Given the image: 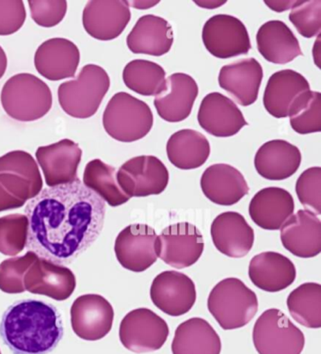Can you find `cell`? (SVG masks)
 Returning <instances> with one entry per match:
<instances>
[{
  "mask_svg": "<svg viewBox=\"0 0 321 354\" xmlns=\"http://www.w3.org/2000/svg\"><path fill=\"white\" fill-rule=\"evenodd\" d=\"M27 249L56 264H70L100 236L105 202L80 180L43 189L26 205Z\"/></svg>",
  "mask_w": 321,
  "mask_h": 354,
  "instance_id": "1",
  "label": "cell"
},
{
  "mask_svg": "<svg viewBox=\"0 0 321 354\" xmlns=\"http://www.w3.org/2000/svg\"><path fill=\"white\" fill-rule=\"evenodd\" d=\"M62 315L54 304L26 299L8 307L0 337L14 354H48L64 337Z\"/></svg>",
  "mask_w": 321,
  "mask_h": 354,
  "instance_id": "2",
  "label": "cell"
},
{
  "mask_svg": "<svg viewBox=\"0 0 321 354\" xmlns=\"http://www.w3.org/2000/svg\"><path fill=\"white\" fill-rule=\"evenodd\" d=\"M2 106L10 118L33 122L51 111L53 98L46 82L28 73L12 75L2 88Z\"/></svg>",
  "mask_w": 321,
  "mask_h": 354,
  "instance_id": "3",
  "label": "cell"
},
{
  "mask_svg": "<svg viewBox=\"0 0 321 354\" xmlns=\"http://www.w3.org/2000/svg\"><path fill=\"white\" fill-rule=\"evenodd\" d=\"M208 308L223 330L246 326L258 311V299L241 280L226 278L211 290Z\"/></svg>",
  "mask_w": 321,
  "mask_h": 354,
  "instance_id": "4",
  "label": "cell"
},
{
  "mask_svg": "<svg viewBox=\"0 0 321 354\" xmlns=\"http://www.w3.org/2000/svg\"><path fill=\"white\" fill-rule=\"evenodd\" d=\"M109 86L111 80L105 69L96 64L85 65L77 79L59 85V105L69 116L90 118L98 113Z\"/></svg>",
  "mask_w": 321,
  "mask_h": 354,
  "instance_id": "5",
  "label": "cell"
},
{
  "mask_svg": "<svg viewBox=\"0 0 321 354\" xmlns=\"http://www.w3.org/2000/svg\"><path fill=\"white\" fill-rule=\"evenodd\" d=\"M154 116L150 106L129 93L112 96L103 114V127L112 139L133 142L145 138L152 129Z\"/></svg>",
  "mask_w": 321,
  "mask_h": 354,
  "instance_id": "6",
  "label": "cell"
},
{
  "mask_svg": "<svg viewBox=\"0 0 321 354\" xmlns=\"http://www.w3.org/2000/svg\"><path fill=\"white\" fill-rule=\"evenodd\" d=\"M253 342L258 354H301L305 337L281 310L271 308L255 322Z\"/></svg>",
  "mask_w": 321,
  "mask_h": 354,
  "instance_id": "7",
  "label": "cell"
},
{
  "mask_svg": "<svg viewBox=\"0 0 321 354\" xmlns=\"http://www.w3.org/2000/svg\"><path fill=\"white\" fill-rule=\"evenodd\" d=\"M169 334L165 320L147 308L132 310L125 315L120 324V341L127 350L134 353L160 350Z\"/></svg>",
  "mask_w": 321,
  "mask_h": 354,
  "instance_id": "8",
  "label": "cell"
},
{
  "mask_svg": "<svg viewBox=\"0 0 321 354\" xmlns=\"http://www.w3.org/2000/svg\"><path fill=\"white\" fill-rule=\"evenodd\" d=\"M203 249L202 233L190 223L171 225L156 238L158 257L177 270L194 265L202 257Z\"/></svg>",
  "mask_w": 321,
  "mask_h": 354,
  "instance_id": "9",
  "label": "cell"
},
{
  "mask_svg": "<svg viewBox=\"0 0 321 354\" xmlns=\"http://www.w3.org/2000/svg\"><path fill=\"white\" fill-rule=\"evenodd\" d=\"M169 171L154 156H139L122 164L116 174L117 182L127 196L148 197L165 191Z\"/></svg>",
  "mask_w": 321,
  "mask_h": 354,
  "instance_id": "10",
  "label": "cell"
},
{
  "mask_svg": "<svg viewBox=\"0 0 321 354\" xmlns=\"http://www.w3.org/2000/svg\"><path fill=\"white\" fill-rule=\"evenodd\" d=\"M202 37L208 51L219 59L248 54L252 48L246 27L233 15H216L210 18L203 26Z\"/></svg>",
  "mask_w": 321,
  "mask_h": 354,
  "instance_id": "11",
  "label": "cell"
},
{
  "mask_svg": "<svg viewBox=\"0 0 321 354\" xmlns=\"http://www.w3.org/2000/svg\"><path fill=\"white\" fill-rule=\"evenodd\" d=\"M0 185L20 201L37 196L43 191V178L33 156L17 150L0 157Z\"/></svg>",
  "mask_w": 321,
  "mask_h": 354,
  "instance_id": "12",
  "label": "cell"
},
{
  "mask_svg": "<svg viewBox=\"0 0 321 354\" xmlns=\"http://www.w3.org/2000/svg\"><path fill=\"white\" fill-rule=\"evenodd\" d=\"M156 231L145 223L127 226L117 236L114 252L125 270L143 272L158 260Z\"/></svg>",
  "mask_w": 321,
  "mask_h": 354,
  "instance_id": "13",
  "label": "cell"
},
{
  "mask_svg": "<svg viewBox=\"0 0 321 354\" xmlns=\"http://www.w3.org/2000/svg\"><path fill=\"white\" fill-rule=\"evenodd\" d=\"M150 297L163 313L180 317L192 310L197 294L195 283L189 276L176 270H166L153 280Z\"/></svg>",
  "mask_w": 321,
  "mask_h": 354,
  "instance_id": "14",
  "label": "cell"
},
{
  "mask_svg": "<svg viewBox=\"0 0 321 354\" xmlns=\"http://www.w3.org/2000/svg\"><path fill=\"white\" fill-rule=\"evenodd\" d=\"M113 319V307L98 294L80 296L72 304V329L83 340L98 341L105 337L111 330Z\"/></svg>",
  "mask_w": 321,
  "mask_h": 354,
  "instance_id": "15",
  "label": "cell"
},
{
  "mask_svg": "<svg viewBox=\"0 0 321 354\" xmlns=\"http://www.w3.org/2000/svg\"><path fill=\"white\" fill-rule=\"evenodd\" d=\"M35 157L49 187L80 180L77 169L82 161V150L72 140L64 139L39 147Z\"/></svg>",
  "mask_w": 321,
  "mask_h": 354,
  "instance_id": "16",
  "label": "cell"
},
{
  "mask_svg": "<svg viewBox=\"0 0 321 354\" xmlns=\"http://www.w3.org/2000/svg\"><path fill=\"white\" fill-rule=\"evenodd\" d=\"M24 285L28 292L62 301L74 293L77 279L69 268L38 257L26 273Z\"/></svg>",
  "mask_w": 321,
  "mask_h": 354,
  "instance_id": "17",
  "label": "cell"
},
{
  "mask_svg": "<svg viewBox=\"0 0 321 354\" xmlns=\"http://www.w3.org/2000/svg\"><path fill=\"white\" fill-rule=\"evenodd\" d=\"M129 6L127 1H89L82 15L86 32L99 41L119 37L131 19Z\"/></svg>",
  "mask_w": 321,
  "mask_h": 354,
  "instance_id": "18",
  "label": "cell"
},
{
  "mask_svg": "<svg viewBox=\"0 0 321 354\" xmlns=\"http://www.w3.org/2000/svg\"><path fill=\"white\" fill-rule=\"evenodd\" d=\"M197 118L203 130L218 138L234 136L248 124L236 103L220 93L205 96Z\"/></svg>",
  "mask_w": 321,
  "mask_h": 354,
  "instance_id": "19",
  "label": "cell"
},
{
  "mask_svg": "<svg viewBox=\"0 0 321 354\" xmlns=\"http://www.w3.org/2000/svg\"><path fill=\"white\" fill-rule=\"evenodd\" d=\"M80 62L77 44L64 38L44 41L34 56V65L39 74L51 82L75 77Z\"/></svg>",
  "mask_w": 321,
  "mask_h": 354,
  "instance_id": "20",
  "label": "cell"
},
{
  "mask_svg": "<svg viewBox=\"0 0 321 354\" xmlns=\"http://www.w3.org/2000/svg\"><path fill=\"white\" fill-rule=\"evenodd\" d=\"M210 232L216 249L231 259L246 257L254 246V229L239 212H227L217 216Z\"/></svg>",
  "mask_w": 321,
  "mask_h": 354,
  "instance_id": "21",
  "label": "cell"
},
{
  "mask_svg": "<svg viewBox=\"0 0 321 354\" xmlns=\"http://www.w3.org/2000/svg\"><path fill=\"white\" fill-rule=\"evenodd\" d=\"M198 93L199 88L193 77L174 73L166 80V88L156 96L154 105L166 122L179 123L190 116Z\"/></svg>",
  "mask_w": 321,
  "mask_h": 354,
  "instance_id": "22",
  "label": "cell"
},
{
  "mask_svg": "<svg viewBox=\"0 0 321 354\" xmlns=\"http://www.w3.org/2000/svg\"><path fill=\"white\" fill-rule=\"evenodd\" d=\"M286 250L301 259H312L321 252V221L309 210L300 209L281 227Z\"/></svg>",
  "mask_w": 321,
  "mask_h": 354,
  "instance_id": "23",
  "label": "cell"
},
{
  "mask_svg": "<svg viewBox=\"0 0 321 354\" xmlns=\"http://www.w3.org/2000/svg\"><path fill=\"white\" fill-rule=\"evenodd\" d=\"M310 85L304 75L294 70L274 73L268 80L264 93V106L275 118H286Z\"/></svg>",
  "mask_w": 321,
  "mask_h": 354,
  "instance_id": "24",
  "label": "cell"
},
{
  "mask_svg": "<svg viewBox=\"0 0 321 354\" xmlns=\"http://www.w3.org/2000/svg\"><path fill=\"white\" fill-rule=\"evenodd\" d=\"M201 189L214 204L227 207L236 205L250 192L244 174L224 163L213 164L203 171Z\"/></svg>",
  "mask_w": 321,
  "mask_h": 354,
  "instance_id": "25",
  "label": "cell"
},
{
  "mask_svg": "<svg viewBox=\"0 0 321 354\" xmlns=\"http://www.w3.org/2000/svg\"><path fill=\"white\" fill-rule=\"evenodd\" d=\"M263 80V68L257 59H239L221 67L219 84L240 106L253 105L257 101Z\"/></svg>",
  "mask_w": 321,
  "mask_h": 354,
  "instance_id": "26",
  "label": "cell"
},
{
  "mask_svg": "<svg viewBox=\"0 0 321 354\" xmlns=\"http://www.w3.org/2000/svg\"><path fill=\"white\" fill-rule=\"evenodd\" d=\"M293 262L284 254L264 252L250 260L249 277L257 288L267 292H279L288 288L296 279Z\"/></svg>",
  "mask_w": 321,
  "mask_h": 354,
  "instance_id": "27",
  "label": "cell"
},
{
  "mask_svg": "<svg viewBox=\"0 0 321 354\" xmlns=\"http://www.w3.org/2000/svg\"><path fill=\"white\" fill-rule=\"evenodd\" d=\"M294 209V199L288 191L270 187L261 189L250 200L249 214L260 228L275 231L293 215Z\"/></svg>",
  "mask_w": 321,
  "mask_h": 354,
  "instance_id": "28",
  "label": "cell"
},
{
  "mask_svg": "<svg viewBox=\"0 0 321 354\" xmlns=\"http://www.w3.org/2000/svg\"><path fill=\"white\" fill-rule=\"evenodd\" d=\"M302 163L299 148L284 140L264 143L255 157V170L265 179L281 181L293 176Z\"/></svg>",
  "mask_w": 321,
  "mask_h": 354,
  "instance_id": "29",
  "label": "cell"
},
{
  "mask_svg": "<svg viewBox=\"0 0 321 354\" xmlns=\"http://www.w3.org/2000/svg\"><path fill=\"white\" fill-rule=\"evenodd\" d=\"M127 44L129 50L134 54L163 56L173 46V28L163 17L143 15L130 31Z\"/></svg>",
  "mask_w": 321,
  "mask_h": 354,
  "instance_id": "30",
  "label": "cell"
},
{
  "mask_svg": "<svg viewBox=\"0 0 321 354\" xmlns=\"http://www.w3.org/2000/svg\"><path fill=\"white\" fill-rule=\"evenodd\" d=\"M257 49L268 62L288 64L302 56L299 41L288 26L280 20H270L261 26L257 35Z\"/></svg>",
  "mask_w": 321,
  "mask_h": 354,
  "instance_id": "31",
  "label": "cell"
},
{
  "mask_svg": "<svg viewBox=\"0 0 321 354\" xmlns=\"http://www.w3.org/2000/svg\"><path fill=\"white\" fill-rule=\"evenodd\" d=\"M173 354H221L220 335L210 322L192 317L176 328L173 342Z\"/></svg>",
  "mask_w": 321,
  "mask_h": 354,
  "instance_id": "32",
  "label": "cell"
},
{
  "mask_svg": "<svg viewBox=\"0 0 321 354\" xmlns=\"http://www.w3.org/2000/svg\"><path fill=\"white\" fill-rule=\"evenodd\" d=\"M166 150L169 160L176 168L193 170L200 168L208 160L210 145L202 133L182 129L169 137Z\"/></svg>",
  "mask_w": 321,
  "mask_h": 354,
  "instance_id": "33",
  "label": "cell"
},
{
  "mask_svg": "<svg viewBox=\"0 0 321 354\" xmlns=\"http://www.w3.org/2000/svg\"><path fill=\"white\" fill-rule=\"evenodd\" d=\"M116 174V168L95 158L86 165L82 183L111 207H120L129 202L130 197L119 187Z\"/></svg>",
  "mask_w": 321,
  "mask_h": 354,
  "instance_id": "34",
  "label": "cell"
},
{
  "mask_svg": "<svg viewBox=\"0 0 321 354\" xmlns=\"http://www.w3.org/2000/svg\"><path fill=\"white\" fill-rule=\"evenodd\" d=\"M125 86L145 96H156L166 88V72L163 66L146 59H134L122 71Z\"/></svg>",
  "mask_w": 321,
  "mask_h": 354,
  "instance_id": "35",
  "label": "cell"
},
{
  "mask_svg": "<svg viewBox=\"0 0 321 354\" xmlns=\"http://www.w3.org/2000/svg\"><path fill=\"white\" fill-rule=\"evenodd\" d=\"M288 308L297 324L310 329L321 327V286L304 283L288 297Z\"/></svg>",
  "mask_w": 321,
  "mask_h": 354,
  "instance_id": "36",
  "label": "cell"
},
{
  "mask_svg": "<svg viewBox=\"0 0 321 354\" xmlns=\"http://www.w3.org/2000/svg\"><path fill=\"white\" fill-rule=\"evenodd\" d=\"M291 126L295 132L305 135L321 131V95L318 92L304 93L295 104L291 114Z\"/></svg>",
  "mask_w": 321,
  "mask_h": 354,
  "instance_id": "37",
  "label": "cell"
},
{
  "mask_svg": "<svg viewBox=\"0 0 321 354\" xmlns=\"http://www.w3.org/2000/svg\"><path fill=\"white\" fill-rule=\"evenodd\" d=\"M28 220L23 214H10L0 218V252L17 257L27 245Z\"/></svg>",
  "mask_w": 321,
  "mask_h": 354,
  "instance_id": "38",
  "label": "cell"
},
{
  "mask_svg": "<svg viewBox=\"0 0 321 354\" xmlns=\"http://www.w3.org/2000/svg\"><path fill=\"white\" fill-rule=\"evenodd\" d=\"M38 257L35 252L28 251L25 256L4 260L0 264V290L8 294L25 292V274Z\"/></svg>",
  "mask_w": 321,
  "mask_h": 354,
  "instance_id": "39",
  "label": "cell"
},
{
  "mask_svg": "<svg viewBox=\"0 0 321 354\" xmlns=\"http://www.w3.org/2000/svg\"><path fill=\"white\" fill-rule=\"evenodd\" d=\"M289 20L304 37L310 39L320 35L321 1H297L292 8Z\"/></svg>",
  "mask_w": 321,
  "mask_h": 354,
  "instance_id": "40",
  "label": "cell"
},
{
  "mask_svg": "<svg viewBox=\"0 0 321 354\" xmlns=\"http://www.w3.org/2000/svg\"><path fill=\"white\" fill-rule=\"evenodd\" d=\"M296 194L305 209L321 214V168L312 167L305 170L297 178Z\"/></svg>",
  "mask_w": 321,
  "mask_h": 354,
  "instance_id": "41",
  "label": "cell"
},
{
  "mask_svg": "<svg viewBox=\"0 0 321 354\" xmlns=\"http://www.w3.org/2000/svg\"><path fill=\"white\" fill-rule=\"evenodd\" d=\"M31 18L38 26L52 28L64 20L67 12V2L62 1H28Z\"/></svg>",
  "mask_w": 321,
  "mask_h": 354,
  "instance_id": "42",
  "label": "cell"
},
{
  "mask_svg": "<svg viewBox=\"0 0 321 354\" xmlns=\"http://www.w3.org/2000/svg\"><path fill=\"white\" fill-rule=\"evenodd\" d=\"M27 12L24 2L0 1V35L7 36L17 32L24 25Z\"/></svg>",
  "mask_w": 321,
  "mask_h": 354,
  "instance_id": "43",
  "label": "cell"
},
{
  "mask_svg": "<svg viewBox=\"0 0 321 354\" xmlns=\"http://www.w3.org/2000/svg\"><path fill=\"white\" fill-rule=\"evenodd\" d=\"M25 204V202L20 201V200L10 195L9 192L0 185V212L17 209V208L22 207Z\"/></svg>",
  "mask_w": 321,
  "mask_h": 354,
  "instance_id": "44",
  "label": "cell"
},
{
  "mask_svg": "<svg viewBox=\"0 0 321 354\" xmlns=\"http://www.w3.org/2000/svg\"><path fill=\"white\" fill-rule=\"evenodd\" d=\"M297 1H265L266 5H268L271 10L275 12H283L292 9L297 4Z\"/></svg>",
  "mask_w": 321,
  "mask_h": 354,
  "instance_id": "45",
  "label": "cell"
},
{
  "mask_svg": "<svg viewBox=\"0 0 321 354\" xmlns=\"http://www.w3.org/2000/svg\"><path fill=\"white\" fill-rule=\"evenodd\" d=\"M8 66L7 55L5 53L4 49L0 46V80L3 77L5 72H6Z\"/></svg>",
  "mask_w": 321,
  "mask_h": 354,
  "instance_id": "46",
  "label": "cell"
},
{
  "mask_svg": "<svg viewBox=\"0 0 321 354\" xmlns=\"http://www.w3.org/2000/svg\"><path fill=\"white\" fill-rule=\"evenodd\" d=\"M158 2H152V3H149V2H139V1H135L131 2V3H129L132 5L133 7L137 8V9H148L149 7H152L153 5L158 4Z\"/></svg>",
  "mask_w": 321,
  "mask_h": 354,
  "instance_id": "47",
  "label": "cell"
},
{
  "mask_svg": "<svg viewBox=\"0 0 321 354\" xmlns=\"http://www.w3.org/2000/svg\"><path fill=\"white\" fill-rule=\"evenodd\" d=\"M0 354H1V351H0Z\"/></svg>",
  "mask_w": 321,
  "mask_h": 354,
  "instance_id": "48",
  "label": "cell"
}]
</instances>
